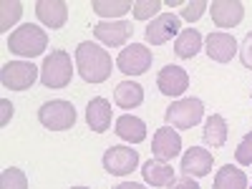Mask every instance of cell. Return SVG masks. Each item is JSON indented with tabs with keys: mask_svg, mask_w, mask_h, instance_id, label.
I'll return each instance as SVG.
<instances>
[{
	"mask_svg": "<svg viewBox=\"0 0 252 189\" xmlns=\"http://www.w3.org/2000/svg\"><path fill=\"white\" fill-rule=\"evenodd\" d=\"M38 121L51 131H66L76 124V109L71 101L56 98V101H48L38 109Z\"/></svg>",
	"mask_w": 252,
	"mask_h": 189,
	"instance_id": "5",
	"label": "cell"
},
{
	"mask_svg": "<svg viewBox=\"0 0 252 189\" xmlns=\"http://www.w3.org/2000/svg\"><path fill=\"white\" fill-rule=\"evenodd\" d=\"M0 189H28V179L18 166H8L0 174Z\"/></svg>",
	"mask_w": 252,
	"mask_h": 189,
	"instance_id": "26",
	"label": "cell"
},
{
	"mask_svg": "<svg viewBox=\"0 0 252 189\" xmlns=\"http://www.w3.org/2000/svg\"><path fill=\"white\" fill-rule=\"evenodd\" d=\"M212 164H215V157L209 154L207 149H202V146H192V149L184 152L179 169L184 172V177H207L209 172H212Z\"/></svg>",
	"mask_w": 252,
	"mask_h": 189,
	"instance_id": "14",
	"label": "cell"
},
{
	"mask_svg": "<svg viewBox=\"0 0 252 189\" xmlns=\"http://www.w3.org/2000/svg\"><path fill=\"white\" fill-rule=\"evenodd\" d=\"M204 116V103L199 98H179L164 111V121L172 129H192Z\"/></svg>",
	"mask_w": 252,
	"mask_h": 189,
	"instance_id": "4",
	"label": "cell"
},
{
	"mask_svg": "<svg viewBox=\"0 0 252 189\" xmlns=\"http://www.w3.org/2000/svg\"><path fill=\"white\" fill-rule=\"evenodd\" d=\"M179 152H182V136L172 129V126L157 129V134L152 139V154H154V159L172 161L174 157H179Z\"/></svg>",
	"mask_w": 252,
	"mask_h": 189,
	"instance_id": "13",
	"label": "cell"
},
{
	"mask_svg": "<svg viewBox=\"0 0 252 189\" xmlns=\"http://www.w3.org/2000/svg\"><path fill=\"white\" fill-rule=\"evenodd\" d=\"M209 13H212V23L217 28H235L245 18V5L240 0H215L209 5Z\"/></svg>",
	"mask_w": 252,
	"mask_h": 189,
	"instance_id": "12",
	"label": "cell"
},
{
	"mask_svg": "<svg viewBox=\"0 0 252 189\" xmlns=\"http://www.w3.org/2000/svg\"><path fill=\"white\" fill-rule=\"evenodd\" d=\"M48 46V35L43 28H38L33 23H26V26H20L18 31L10 33L8 38V48L10 53L15 56H23V58H35L46 51Z\"/></svg>",
	"mask_w": 252,
	"mask_h": 189,
	"instance_id": "2",
	"label": "cell"
},
{
	"mask_svg": "<svg viewBox=\"0 0 252 189\" xmlns=\"http://www.w3.org/2000/svg\"><path fill=\"white\" fill-rule=\"evenodd\" d=\"M71 189H89V187H71Z\"/></svg>",
	"mask_w": 252,
	"mask_h": 189,
	"instance_id": "34",
	"label": "cell"
},
{
	"mask_svg": "<svg viewBox=\"0 0 252 189\" xmlns=\"http://www.w3.org/2000/svg\"><path fill=\"white\" fill-rule=\"evenodd\" d=\"M166 189H202V187H199L192 177H182V179H174Z\"/></svg>",
	"mask_w": 252,
	"mask_h": 189,
	"instance_id": "31",
	"label": "cell"
},
{
	"mask_svg": "<svg viewBox=\"0 0 252 189\" xmlns=\"http://www.w3.org/2000/svg\"><path fill=\"white\" fill-rule=\"evenodd\" d=\"M114 101L121 109H136L144 103V89L134 81H121L114 89Z\"/></svg>",
	"mask_w": 252,
	"mask_h": 189,
	"instance_id": "20",
	"label": "cell"
},
{
	"mask_svg": "<svg viewBox=\"0 0 252 189\" xmlns=\"http://www.w3.org/2000/svg\"><path fill=\"white\" fill-rule=\"evenodd\" d=\"M134 28L131 23H126V20H101V23L94 26V35L96 40H101L103 46H109V48H121L129 43V38H131Z\"/></svg>",
	"mask_w": 252,
	"mask_h": 189,
	"instance_id": "9",
	"label": "cell"
},
{
	"mask_svg": "<svg viewBox=\"0 0 252 189\" xmlns=\"http://www.w3.org/2000/svg\"><path fill=\"white\" fill-rule=\"evenodd\" d=\"M76 68L86 83H103L111 76L114 63H111V56L106 53V48L91 43V40H83L76 48Z\"/></svg>",
	"mask_w": 252,
	"mask_h": 189,
	"instance_id": "1",
	"label": "cell"
},
{
	"mask_svg": "<svg viewBox=\"0 0 252 189\" xmlns=\"http://www.w3.org/2000/svg\"><path fill=\"white\" fill-rule=\"evenodd\" d=\"M157 86L164 96H182L189 89V76L179 66H164L157 76Z\"/></svg>",
	"mask_w": 252,
	"mask_h": 189,
	"instance_id": "15",
	"label": "cell"
},
{
	"mask_svg": "<svg viewBox=\"0 0 252 189\" xmlns=\"http://www.w3.org/2000/svg\"><path fill=\"white\" fill-rule=\"evenodd\" d=\"M35 15H38V20L46 28L56 31V28L66 26L68 5L63 3V0H38V3H35Z\"/></svg>",
	"mask_w": 252,
	"mask_h": 189,
	"instance_id": "16",
	"label": "cell"
},
{
	"mask_svg": "<svg viewBox=\"0 0 252 189\" xmlns=\"http://www.w3.org/2000/svg\"><path fill=\"white\" fill-rule=\"evenodd\" d=\"M111 103L106 98H91L89 101V106H86V121H89V129L96 131V134H103V131H109V126H111Z\"/></svg>",
	"mask_w": 252,
	"mask_h": 189,
	"instance_id": "17",
	"label": "cell"
},
{
	"mask_svg": "<svg viewBox=\"0 0 252 189\" xmlns=\"http://www.w3.org/2000/svg\"><path fill=\"white\" fill-rule=\"evenodd\" d=\"M215 189H247V177L237 166L224 164L215 174Z\"/></svg>",
	"mask_w": 252,
	"mask_h": 189,
	"instance_id": "23",
	"label": "cell"
},
{
	"mask_svg": "<svg viewBox=\"0 0 252 189\" xmlns=\"http://www.w3.org/2000/svg\"><path fill=\"white\" fill-rule=\"evenodd\" d=\"M209 5L204 3V0H194V3H184V8H182V18L184 20H189V23H194V20H199L202 15H204V10H207Z\"/></svg>",
	"mask_w": 252,
	"mask_h": 189,
	"instance_id": "29",
	"label": "cell"
},
{
	"mask_svg": "<svg viewBox=\"0 0 252 189\" xmlns=\"http://www.w3.org/2000/svg\"><path fill=\"white\" fill-rule=\"evenodd\" d=\"M141 177H144L146 184H152V187H169L174 182V169H172L169 161L149 159L144 164V169H141Z\"/></svg>",
	"mask_w": 252,
	"mask_h": 189,
	"instance_id": "18",
	"label": "cell"
},
{
	"mask_svg": "<svg viewBox=\"0 0 252 189\" xmlns=\"http://www.w3.org/2000/svg\"><path fill=\"white\" fill-rule=\"evenodd\" d=\"M116 134L129 144H141L146 139V124L134 114H124L116 119Z\"/></svg>",
	"mask_w": 252,
	"mask_h": 189,
	"instance_id": "19",
	"label": "cell"
},
{
	"mask_svg": "<svg viewBox=\"0 0 252 189\" xmlns=\"http://www.w3.org/2000/svg\"><path fill=\"white\" fill-rule=\"evenodd\" d=\"M91 8L101 18H116V15H124L126 10H134V3L131 0H94Z\"/></svg>",
	"mask_w": 252,
	"mask_h": 189,
	"instance_id": "24",
	"label": "cell"
},
{
	"mask_svg": "<svg viewBox=\"0 0 252 189\" xmlns=\"http://www.w3.org/2000/svg\"><path fill=\"white\" fill-rule=\"evenodd\" d=\"M164 3H159V0H139V3H134V18L136 20H146V18H152L159 13Z\"/></svg>",
	"mask_w": 252,
	"mask_h": 189,
	"instance_id": "27",
	"label": "cell"
},
{
	"mask_svg": "<svg viewBox=\"0 0 252 189\" xmlns=\"http://www.w3.org/2000/svg\"><path fill=\"white\" fill-rule=\"evenodd\" d=\"M38 78V66H33L31 61H10L0 71V81L10 91H28Z\"/></svg>",
	"mask_w": 252,
	"mask_h": 189,
	"instance_id": "6",
	"label": "cell"
},
{
	"mask_svg": "<svg viewBox=\"0 0 252 189\" xmlns=\"http://www.w3.org/2000/svg\"><path fill=\"white\" fill-rule=\"evenodd\" d=\"M0 106H3V119H0V124L5 126V124H8V119L13 116V103H10V101H0Z\"/></svg>",
	"mask_w": 252,
	"mask_h": 189,
	"instance_id": "32",
	"label": "cell"
},
{
	"mask_svg": "<svg viewBox=\"0 0 252 189\" xmlns=\"http://www.w3.org/2000/svg\"><path fill=\"white\" fill-rule=\"evenodd\" d=\"M179 28H182V20L177 15L161 13L149 23L144 38H146V43H152V46H161V43H166V40H172L174 35H179L182 33Z\"/></svg>",
	"mask_w": 252,
	"mask_h": 189,
	"instance_id": "10",
	"label": "cell"
},
{
	"mask_svg": "<svg viewBox=\"0 0 252 189\" xmlns=\"http://www.w3.org/2000/svg\"><path fill=\"white\" fill-rule=\"evenodd\" d=\"M202 48V33L197 28H184L174 40V53L179 58H194Z\"/></svg>",
	"mask_w": 252,
	"mask_h": 189,
	"instance_id": "21",
	"label": "cell"
},
{
	"mask_svg": "<svg viewBox=\"0 0 252 189\" xmlns=\"http://www.w3.org/2000/svg\"><path fill=\"white\" fill-rule=\"evenodd\" d=\"M235 159H237V164H242V166H250V164H252V131L245 134V139L240 141V146L235 149Z\"/></svg>",
	"mask_w": 252,
	"mask_h": 189,
	"instance_id": "28",
	"label": "cell"
},
{
	"mask_svg": "<svg viewBox=\"0 0 252 189\" xmlns=\"http://www.w3.org/2000/svg\"><path fill=\"white\" fill-rule=\"evenodd\" d=\"M101 161H103V169L109 174L126 177L139 166V152L131 149V146H111V149H106Z\"/></svg>",
	"mask_w": 252,
	"mask_h": 189,
	"instance_id": "8",
	"label": "cell"
},
{
	"mask_svg": "<svg viewBox=\"0 0 252 189\" xmlns=\"http://www.w3.org/2000/svg\"><path fill=\"white\" fill-rule=\"evenodd\" d=\"M20 15H23V5L18 3V0H5V3H0V31H10V26H15Z\"/></svg>",
	"mask_w": 252,
	"mask_h": 189,
	"instance_id": "25",
	"label": "cell"
},
{
	"mask_svg": "<svg viewBox=\"0 0 252 189\" xmlns=\"http://www.w3.org/2000/svg\"><path fill=\"white\" fill-rule=\"evenodd\" d=\"M240 61H242L245 68H252V33L245 35L242 46H240Z\"/></svg>",
	"mask_w": 252,
	"mask_h": 189,
	"instance_id": "30",
	"label": "cell"
},
{
	"mask_svg": "<svg viewBox=\"0 0 252 189\" xmlns=\"http://www.w3.org/2000/svg\"><path fill=\"white\" fill-rule=\"evenodd\" d=\"M73 78V66H71V56L66 51H51L46 56L43 66H40V83L46 89H66Z\"/></svg>",
	"mask_w": 252,
	"mask_h": 189,
	"instance_id": "3",
	"label": "cell"
},
{
	"mask_svg": "<svg viewBox=\"0 0 252 189\" xmlns=\"http://www.w3.org/2000/svg\"><path fill=\"white\" fill-rule=\"evenodd\" d=\"M114 189H146L144 184H136V182H121L119 187H114Z\"/></svg>",
	"mask_w": 252,
	"mask_h": 189,
	"instance_id": "33",
	"label": "cell"
},
{
	"mask_svg": "<svg viewBox=\"0 0 252 189\" xmlns=\"http://www.w3.org/2000/svg\"><path fill=\"white\" fill-rule=\"evenodd\" d=\"M152 66V48H146L144 43H131L129 48H121L116 58V68L126 76H141Z\"/></svg>",
	"mask_w": 252,
	"mask_h": 189,
	"instance_id": "7",
	"label": "cell"
},
{
	"mask_svg": "<svg viewBox=\"0 0 252 189\" xmlns=\"http://www.w3.org/2000/svg\"><path fill=\"white\" fill-rule=\"evenodd\" d=\"M227 121L220 116V114H212L207 119V124H204V131H202V136H204V141L212 146V149H220V146H224L227 144Z\"/></svg>",
	"mask_w": 252,
	"mask_h": 189,
	"instance_id": "22",
	"label": "cell"
},
{
	"mask_svg": "<svg viewBox=\"0 0 252 189\" xmlns=\"http://www.w3.org/2000/svg\"><path fill=\"white\" fill-rule=\"evenodd\" d=\"M204 51H207L209 58L217 61V63H229V61L235 58V53L240 51V46H237L235 35H229L224 31H217V33H209L207 35Z\"/></svg>",
	"mask_w": 252,
	"mask_h": 189,
	"instance_id": "11",
	"label": "cell"
}]
</instances>
